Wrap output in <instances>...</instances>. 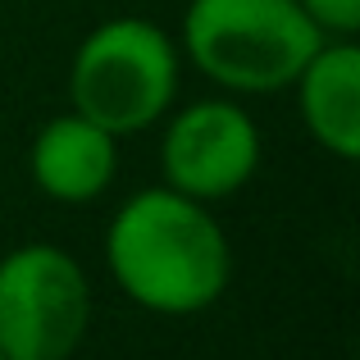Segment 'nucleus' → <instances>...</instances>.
Instances as JSON below:
<instances>
[{
  "mask_svg": "<svg viewBox=\"0 0 360 360\" xmlns=\"http://www.w3.org/2000/svg\"><path fill=\"white\" fill-rule=\"evenodd\" d=\"M105 269L150 315H201L233 283V246L205 201L155 183L132 192L105 224Z\"/></svg>",
  "mask_w": 360,
  "mask_h": 360,
  "instance_id": "nucleus-1",
  "label": "nucleus"
},
{
  "mask_svg": "<svg viewBox=\"0 0 360 360\" xmlns=\"http://www.w3.org/2000/svg\"><path fill=\"white\" fill-rule=\"evenodd\" d=\"M328 37L297 0H187L178 55L224 96L288 91Z\"/></svg>",
  "mask_w": 360,
  "mask_h": 360,
  "instance_id": "nucleus-2",
  "label": "nucleus"
},
{
  "mask_svg": "<svg viewBox=\"0 0 360 360\" xmlns=\"http://www.w3.org/2000/svg\"><path fill=\"white\" fill-rule=\"evenodd\" d=\"M183 55L155 18L119 14L78 41L69 64V110L87 115L110 137L155 128L178 105Z\"/></svg>",
  "mask_w": 360,
  "mask_h": 360,
  "instance_id": "nucleus-3",
  "label": "nucleus"
},
{
  "mask_svg": "<svg viewBox=\"0 0 360 360\" xmlns=\"http://www.w3.org/2000/svg\"><path fill=\"white\" fill-rule=\"evenodd\" d=\"M91 324V278L64 246L23 242L0 255V352L73 360Z\"/></svg>",
  "mask_w": 360,
  "mask_h": 360,
  "instance_id": "nucleus-4",
  "label": "nucleus"
},
{
  "mask_svg": "<svg viewBox=\"0 0 360 360\" xmlns=\"http://www.w3.org/2000/svg\"><path fill=\"white\" fill-rule=\"evenodd\" d=\"M264 155L260 123L233 96L174 105L160 137V183L192 201H229L255 178Z\"/></svg>",
  "mask_w": 360,
  "mask_h": 360,
  "instance_id": "nucleus-5",
  "label": "nucleus"
},
{
  "mask_svg": "<svg viewBox=\"0 0 360 360\" xmlns=\"http://www.w3.org/2000/svg\"><path fill=\"white\" fill-rule=\"evenodd\" d=\"M27 174L46 201L91 205L119 174V137H110L78 110H64L32 132Z\"/></svg>",
  "mask_w": 360,
  "mask_h": 360,
  "instance_id": "nucleus-6",
  "label": "nucleus"
},
{
  "mask_svg": "<svg viewBox=\"0 0 360 360\" xmlns=\"http://www.w3.org/2000/svg\"><path fill=\"white\" fill-rule=\"evenodd\" d=\"M297 115L324 155L352 165L360 155V46L324 41L292 78Z\"/></svg>",
  "mask_w": 360,
  "mask_h": 360,
  "instance_id": "nucleus-7",
  "label": "nucleus"
},
{
  "mask_svg": "<svg viewBox=\"0 0 360 360\" xmlns=\"http://www.w3.org/2000/svg\"><path fill=\"white\" fill-rule=\"evenodd\" d=\"M306 18L328 41H356L360 32V0H297Z\"/></svg>",
  "mask_w": 360,
  "mask_h": 360,
  "instance_id": "nucleus-8",
  "label": "nucleus"
},
{
  "mask_svg": "<svg viewBox=\"0 0 360 360\" xmlns=\"http://www.w3.org/2000/svg\"><path fill=\"white\" fill-rule=\"evenodd\" d=\"M0 360H9V356H5V352H0Z\"/></svg>",
  "mask_w": 360,
  "mask_h": 360,
  "instance_id": "nucleus-9",
  "label": "nucleus"
}]
</instances>
